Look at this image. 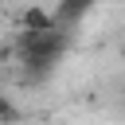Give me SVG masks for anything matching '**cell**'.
<instances>
[{"label":"cell","instance_id":"cell-1","mask_svg":"<svg viewBox=\"0 0 125 125\" xmlns=\"http://www.w3.org/2000/svg\"><path fill=\"white\" fill-rule=\"evenodd\" d=\"M8 121H16V105L8 102V94H0V125H8Z\"/></svg>","mask_w":125,"mask_h":125}]
</instances>
